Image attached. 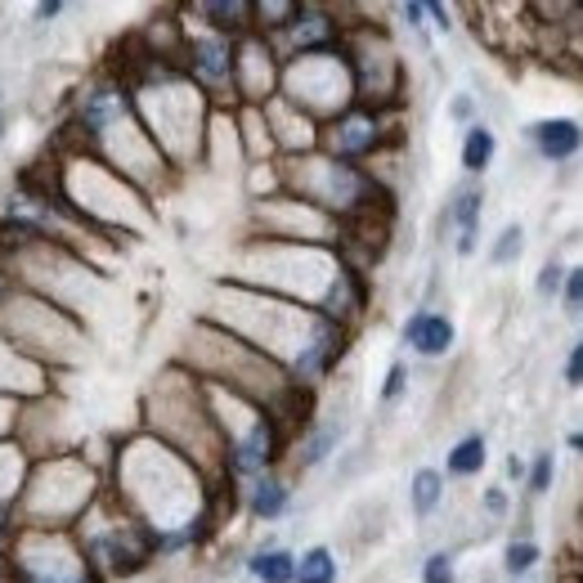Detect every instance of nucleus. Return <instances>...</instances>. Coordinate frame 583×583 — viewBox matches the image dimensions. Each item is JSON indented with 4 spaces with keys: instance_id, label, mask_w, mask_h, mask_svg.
<instances>
[{
    "instance_id": "obj_12",
    "label": "nucleus",
    "mask_w": 583,
    "mask_h": 583,
    "mask_svg": "<svg viewBox=\"0 0 583 583\" xmlns=\"http://www.w3.org/2000/svg\"><path fill=\"white\" fill-rule=\"evenodd\" d=\"M480 467H484V441L480 435H467V441H458L449 449V471L454 476H476Z\"/></svg>"
},
{
    "instance_id": "obj_17",
    "label": "nucleus",
    "mask_w": 583,
    "mask_h": 583,
    "mask_svg": "<svg viewBox=\"0 0 583 583\" xmlns=\"http://www.w3.org/2000/svg\"><path fill=\"white\" fill-rule=\"evenodd\" d=\"M552 490V454H539L529 467V494H548Z\"/></svg>"
},
{
    "instance_id": "obj_6",
    "label": "nucleus",
    "mask_w": 583,
    "mask_h": 583,
    "mask_svg": "<svg viewBox=\"0 0 583 583\" xmlns=\"http://www.w3.org/2000/svg\"><path fill=\"white\" fill-rule=\"evenodd\" d=\"M476 216H480V193H462V198L454 203V220H458V256H471L476 252Z\"/></svg>"
},
{
    "instance_id": "obj_25",
    "label": "nucleus",
    "mask_w": 583,
    "mask_h": 583,
    "mask_svg": "<svg viewBox=\"0 0 583 583\" xmlns=\"http://www.w3.org/2000/svg\"><path fill=\"white\" fill-rule=\"evenodd\" d=\"M59 10H64V5H59V0H50V5H41V10H36V14H41V19H55V14H59Z\"/></svg>"
},
{
    "instance_id": "obj_5",
    "label": "nucleus",
    "mask_w": 583,
    "mask_h": 583,
    "mask_svg": "<svg viewBox=\"0 0 583 583\" xmlns=\"http://www.w3.org/2000/svg\"><path fill=\"white\" fill-rule=\"evenodd\" d=\"M494 149H499L494 130H484V126H471V130H467V139H462V167H467L471 175H480L484 167L494 162Z\"/></svg>"
},
{
    "instance_id": "obj_24",
    "label": "nucleus",
    "mask_w": 583,
    "mask_h": 583,
    "mask_svg": "<svg viewBox=\"0 0 583 583\" xmlns=\"http://www.w3.org/2000/svg\"><path fill=\"white\" fill-rule=\"evenodd\" d=\"M404 19H409L413 27H422V19H426V5H404Z\"/></svg>"
},
{
    "instance_id": "obj_23",
    "label": "nucleus",
    "mask_w": 583,
    "mask_h": 583,
    "mask_svg": "<svg viewBox=\"0 0 583 583\" xmlns=\"http://www.w3.org/2000/svg\"><path fill=\"white\" fill-rule=\"evenodd\" d=\"M484 512L503 516V512H507V494H503V490H484Z\"/></svg>"
},
{
    "instance_id": "obj_15",
    "label": "nucleus",
    "mask_w": 583,
    "mask_h": 583,
    "mask_svg": "<svg viewBox=\"0 0 583 583\" xmlns=\"http://www.w3.org/2000/svg\"><path fill=\"white\" fill-rule=\"evenodd\" d=\"M521 242H525L521 225H507V229H503V238H499V248L490 252V261H494V265H507V261L521 252Z\"/></svg>"
},
{
    "instance_id": "obj_1",
    "label": "nucleus",
    "mask_w": 583,
    "mask_h": 583,
    "mask_svg": "<svg viewBox=\"0 0 583 583\" xmlns=\"http://www.w3.org/2000/svg\"><path fill=\"white\" fill-rule=\"evenodd\" d=\"M529 139H534V149H539L548 162H565V158H574L583 149V126L574 117H552V122L534 126Z\"/></svg>"
},
{
    "instance_id": "obj_7",
    "label": "nucleus",
    "mask_w": 583,
    "mask_h": 583,
    "mask_svg": "<svg viewBox=\"0 0 583 583\" xmlns=\"http://www.w3.org/2000/svg\"><path fill=\"white\" fill-rule=\"evenodd\" d=\"M441 499H445V476L431 471V467H422V471L413 476V512H418V516H431L435 507H441Z\"/></svg>"
},
{
    "instance_id": "obj_9",
    "label": "nucleus",
    "mask_w": 583,
    "mask_h": 583,
    "mask_svg": "<svg viewBox=\"0 0 583 583\" xmlns=\"http://www.w3.org/2000/svg\"><path fill=\"white\" fill-rule=\"evenodd\" d=\"M193 55H198V72L212 77V81L229 77V68H233V55H229L225 41H198V45H193Z\"/></svg>"
},
{
    "instance_id": "obj_4",
    "label": "nucleus",
    "mask_w": 583,
    "mask_h": 583,
    "mask_svg": "<svg viewBox=\"0 0 583 583\" xmlns=\"http://www.w3.org/2000/svg\"><path fill=\"white\" fill-rule=\"evenodd\" d=\"M248 570H252L261 583H297V557L283 552V548L256 552V557L248 561Z\"/></svg>"
},
{
    "instance_id": "obj_16",
    "label": "nucleus",
    "mask_w": 583,
    "mask_h": 583,
    "mask_svg": "<svg viewBox=\"0 0 583 583\" xmlns=\"http://www.w3.org/2000/svg\"><path fill=\"white\" fill-rule=\"evenodd\" d=\"M534 561H539V544H512L503 565H507V574H525Z\"/></svg>"
},
{
    "instance_id": "obj_27",
    "label": "nucleus",
    "mask_w": 583,
    "mask_h": 583,
    "mask_svg": "<svg viewBox=\"0 0 583 583\" xmlns=\"http://www.w3.org/2000/svg\"><path fill=\"white\" fill-rule=\"evenodd\" d=\"M579 346H583V342H579Z\"/></svg>"
},
{
    "instance_id": "obj_18",
    "label": "nucleus",
    "mask_w": 583,
    "mask_h": 583,
    "mask_svg": "<svg viewBox=\"0 0 583 583\" xmlns=\"http://www.w3.org/2000/svg\"><path fill=\"white\" fill-rule=\"evenodd\" d=\"M404 381H409L404 364H391V373H386V386H381V400H386V404L400 400V396H404Z\"/></svg>"
},
{
    "instance_id": "obj_20",
    "label": "nucleus",
    "mask_w": 583,
    "mask_h": 583,
    "mask_svg": "<svg viewBox=\"0 0 583 583\" xmlns=\"http://www.w3.org/2000/svg\"><path fill=\"white\" fill-rule=\"evenodd\" d=\"M565 306H583V265L565 274Z\"/></svg>"
},
{
    "instance_id": "obj_2",
    "label": "nucleus",
    "mask_w": 583,
    "mask_h": 583,
    "mask_svg": "<svg viewBox=\"0 0 583 583\" xmlns=\"http://www.w3.org/2000/svg\"><path fill=\"white\" fill-rule=\"evenodd\" d=\"M404 342L418 351V355H445L454 346V323L435 310H418L409 323H404Z\"/></svg>"
},
{
    "instance_id": "obj_22",
    "label": "nucleus",
    "mask_w": 583,
    "mask_h": 583,
    "mask_svg": "<svg viewBox=\"0 0 583 583\" xmlns=\"http://www.w3.org/2000/svg\"><path fill=\"white\" fill-rule=\"evenodd\" d=\"M203 14H212V19H229V27H238L233 19L248 14V5H203Z\"/></svg>"
},
{
    "instance_id": "obj_11",
    "label": "nucleus",
    "mask_w": 583,
    "mask_h": 583,
    "mask_svg": "<svg viewBox=\"0 0 583 583\" xmlns=\"http://www.w3.org/2000/svg\"><path fill=\"white\" fill-rule=\"evenodd\" d=\"M373 144H377V126L368 117L342 122V135H336V149L342 153H364V149H373Z\"/></svg>"
},
{
    "instance_id": "obj_8",
    "label": "nucleus",
    "mask_w": 583,
    "mask_h": 583,
    "mask_svg": "<svg viewBox=\"0 0 583 583\" xmlns=\"http://www.w3.org/2000/svg\"><path fill=\"white\" fill-rule=\"evenodd\" d=\"M252 512H256L261 521L283 516V512H287V484H283V480H274V476L256 480V490H252Z\"/></svg>"
},
{
    "instance_id": "obj_26",
    "label": "nucleus",
    "mask_w": 583,
    "mask_h": 583,
    "mask_svg": "<svg viewBox=\"0 0 583 583\" xmlns=\"http://www.w3.org/2000/svg\"><path fill=\"white\" fill-rule=\"evenodd\" d=\"M0 135H5V122H0Z\"/></svg>"
},
{
    "instance_id": "obj_10",
    "label": "nucleus",
    "mask_w": 583,
    "mask_h": 583,
    "mask_svg": "<svg viewBox=\"0 0 583 583\" xmlns=\"http://www.w3.org/2000/svg\"><path fill=\"white\" fill-rule=\"evenodd\" d=\"M297 583H336V561L328 548H310L297 561Z\"/></svg>"
},
{
    "instance_id": "obj_13",
    "label": "nucleus",
    "mask_w": 583,
    "mask_h": 583,
    "mask_svg": "<svg viewBox=\"0 0 583 583\" xmlns=\"http://www.w3.org/2000/svg\"><path fill=\"white\" fill-rule=\"evenodd\" d=\"M336 441H342V426H323V431H315L310 441H306V449H301V462H306V467H319V462L336 449Z\"/></svg>"
},
{
    "instance_id": "obj_21",
    "label": "nucleus",
    "mask_w": 583,
    "mask_h": 583,
    "mask_svg": "<svg viewBox=\"0 0 583 583\" xmlns=\"http://www.w3.org/2000/svg\"><path fill=\"white\" fill-rule=\"evenodd\" d=\"M565 381H570V386H583V346L570 351V359H565Z\"/></svg>"
},
{
    "instance_id": "obj_19",
    "label": "nucleus",
    "mask_w": 583,
    "mask_h": 583,
    "mask_svg": "<svg viewBox=\"0 0 583 583\" xmlns=\"http://www.w3.org/2000/svg\"><path fill=\"white\" fill-rule=\"evenodd\" d=\"M561 278H565V270H561L557 261H548V265H544V274H539V292H544V297H557Z\"/></svg>"
},
{
    "instance_id": "obj_3",
    "label": "nucleus",
    "mask_w": 583,
    "mask_h": 583,
    "mask_svg": "<svg viewBox=\"0 0 583 583\" xmlns=\"http://www.w3.org/2000/svg\"><path fill=\"white\" fill-rule=\"evenodd\" d=\"M274 458V426L261 418L242 441L233 445V454H229V467L238 471V476H252V471H261L265 462Z\"/></svg>"
},
{
    "instance_id": "obj_14",
    "label": "nucleus",
    "mask_w": 583,
    "mask_h": 583,
    "mask_svg": "<svg viewBox=\"0 0 583 583\" xmlns=\"http://www.w3.org/2000/svg\"><path fill=\"white\" fill-rule=\"evenodd\" d=\"M422 583H454V557H449V552L426 557V565H422Z\"/></svg>"
}]
</instances>
